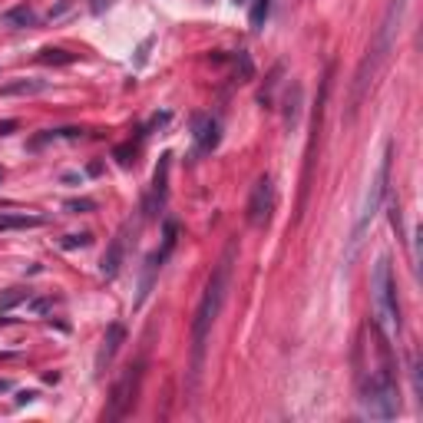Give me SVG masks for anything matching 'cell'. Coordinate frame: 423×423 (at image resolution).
<instances>
[{"mask_svg":"<svg viewBox=\"0 0 423 423\" xmlns=\"http://www.w3.org/2000/svg\"><path fill=\"white\" fill-rule=\"evenodd\" d=\"M235 255H238V242L232 238L225 245V252L218 258V265L212 268L209 281H205V291H202V301L196 308V317H192V364H189V387L196 391L198 380H202V370H205V350H209V334L212 324L225 304L228 285H232V268H235Z\"/></svg>","mask_w":423,"mask_h":423,"instance_id":"6da1fadb","label":"cell"},{"mask_svg":"<svg viewBox=\"0 0 423 423\" xmlns=\"http://www.w3.org/2000/svg\"><path fill=\"white\" fill-rule=\"evenodd\" d=\"M404 10H407V0H391L387 10H384V17H380L377 33H374V44L367 46L361 66H357V73H354V86H350V120L357 116L364 96L370 93L377 73L384 70V63H387V57H391L393 44H397V33H400V24H404Z\"/></svg>","mask_w":423,"mask_h":423,"instance_id":"7a4b0ae2","label":"cell"},{"mask_svg":"<svg viewBox=\"0 0 423 423\" xmlns=\"http://www.w3.org/2000/svg\"><path fill=\"white\" fill-rule=\"evenodd\" d=\"M370 301H374V324L384 337L400 331V304H397V285H393V265L387 255L377 258L370 274Z\"/></svg>","mask_w":423,"mask_h":423,"instance_id":"3957f363","label":"cell"},{"mask_svg":"<svg viewBox=\"0 0 423 423\" xmlns=\"http://www.w3.org/2000/svg\"><path fill=\"white\" fill-rule=\"evenodd\" d=\"M391 159H393V142H387V146H384V156H380L377 172H374V179H370L367 192H364V202H361V212H357V222H354V232H350L348 261H354L357 248L364 245L367 228H370V222L377 218L380 205H384V198H387V185H391Z\"/></svg>","mask_w":423,"mask_h":423,"instance_id":"277c9868","label":"cell"},{"mask_svg":"<svg viewBox=\"0 0 423 423\" xmlns=\"http://www.w3.org/2000/svg\"><path fill=\"white\" fill-rule=\"evenodd\" d=\"M361 410L364 417H370V420H393L400 413V391L393 384L391 361H384V367L370 370V377H364Z\"/></svg>","mask_w":423,"mask_h":423,"instance_id":"5b68a950","label":"cell"},{"mask_svg":"<svg viewBox=\"0 0 423 423\" xmlns=\"http://www.w3.org/2000/svg\"><path fill=\"white\" fill-rule=\"evenodd\" d=\"M139 384H142V361L139 364H129L122 370V377L116 380V387L109 393V407L103 410V420L113 423V420H122L129 407L136 404V393H139Z\"/></svg>","mask_w":423,"mask_h":423,"instance_id":"8992f818","label":"cell"},{"mask_svg":"<svg viewBox=\"0 0 423 423\" xmlns=\"http://www.w3.org/2000/svg\"><path fill=\"white\" fill-rule=\"evenodd\" d=\"M248 222L252 228H268L274 215V182L272 176H258L252 185V196H248Z\"/></svg>","mask_w":423,"mask_h":423,"instance_id":"52a82bcc","label":"cell"},{"mask_svg":"<svg viewBox=\"0 0 423 423\" xmlns=\"http://www.w3.org/2000/svg\"><path fill=\"white\" fill-rule=\"evenodd\" d=\"M122 341H126V328H122L120 321H113V324L106 328V337H103V344H100V354H96V370H100V374L113 364L116 350L122 348Z\"/></svg>","mask_w":423,"mask_h":423,"instance_id":"ba28073f","label":"cell"},{"mask_svg":"<svg viewBox=\"0 0 423 423\" xmlns=\"http://www.w3.org/2000/svg\"><path fill=\"white\" fill-rule=\"evenodd\" d=\"M122 258H126V228L116 232V238L109 242V248L103 252V261H100V272H103L106 281H113L122 268Z\"/></svg>","mask_w":423,"mask_h":423,"instance_id":"9c48e42d","label":"cell"},{"mask_svg":"<svg viewBox=\"0 0 423 423\" xmlns=\"http://www.w3.org/2000/svg\"><path fill=\"white\" fill-rule=\"evenodd\" d=\"M169 159L172 156H159V166H156V179H152V196L146 198V215H156L159 205L166 202V179H169Z\"/></svg>","mask_w":423,"mask_h":423,"instance_id":"30bf717a","label":"cell"},{"mask_svg":"<svg viewBox=\"0 0 423 423\" xmlns=\"http://www.w3.org/2000/svg\"><path fill=\"white\" fill-rule=\"evenodd\" d=\"M192 136H196L198 149L202 152H212L218 146V122L212 120V116H192Z\"/></svg>","mask_w":423,"mask_h":423,"instance_id":"8fae6325","label":"cell"},{"mask_svg":"<svg viewBox=\"0 0 423 423\" xmlns=\"http://www.w3.org/2000/svg\"><path fill=\"white\" fill-rule=\"evenodd\" d=\"M0 24L10 27V30H27V27L37 24V14H33L30 3H17V7H10V10L0 14Z\"/></svg>","mask_w":423,"mask_h":423,"instance_id":"7c38bea8","label":"cell"},{"mask_svg":"<svg viewBox=\"0 0 423 423\" xmlns=\"http://www.w3.org/2000/svg\"><path fill=\"white\" fill-rule=\"evenodd\" d=\"M301 100H304V90L301 83H291L285 93V129L291 133L298 126V116H301Z\"/></svg>","mask_w":423,"mask_h":423,"instance_id":"4fadbf2b","label":"cell"},{"mask_svg":"<svg viewBox=\"0 0 423 423\" xmlns=\"http://www.w3.org/2000/svg\"><path fill=\"white\" fill-rule=\"evenodd\" d=\"M46 86H50L46 79H14V83H3L0 86V96H37Z\"/></svg>","mask_w":423,"mask_h":423,"instance_id":"5bb4252c","label":"cell"},{"mask_svg":"<svg viewBox=\"0 0 423 423\" xmlns=\"http://www.w3.org/2000/svg\"><path fill=\"white\" fill-rule=\"evenodd\" d=\"M79 57L70 53V50H60V46H44L40 53H37V63H46V66H70L76 63Z\"/></svg>","mask_w":423,"mask_h":423,"instance_id":"9a60e30c","label":"cell"},{"mask_svg":"<svg viewBox=\"0 0 423 423\" xmlns=\"http://www.w3.org/2000/svg\"><path fill=\"white\" fill-rule=\"evenodd\" d=\"M44 215H0V232H14V228H40Z\"/></svg>","mask_w":423,"mask_h":423,"instance_id":"2e32d148","label":"cell"},{"mask_svg":"<svg viewBox=\"0 0 423 423\" xmlns=\"http://www.w3.org/2000/svg\"><path fill=\"white\" fill-rule=\"evenodd\" d=\"M272 14V0H252V10H248V24H252V30H261L265 27V20Z\"/></svg>","mask_w":423,"mask_h":423,"instance_id":"e0dca14e","label":"cell"},{"mask_svg":"<svg viewBox=\"0 0 423 423\" xmlns=\"http://www.w3.org/2000/svg\"><path fill=\"white\" fill-rule=\"evenodd\" d=\"M235 79H238V83H252V79H255V63H252V57H248L245 50L235 53Z\"/></svg>","mask_w":423,"mask_h":423,"instance_id":"ac0fdd59","label":"cell"},{"mask_svg":"<svg viewBox=\"0 0 423 423\" xmlns=\"http://www.w3.org/2000/svg\"><path fill=\"white\" fill-rule=\"evenodd\" d=\"M53 139H79V129H76V126H66V129H46V133H40V136L33 139L30 146L33 149H40L44 142H53Z\"/></svg>","mask_w":423,"mask_h":423,"instance_id":"d6986e66","label":"cell"},{"mask_svg":"<svg viewBox=\"0 0 423 423\" xmlns=\"http://www.w3.org/2000/svg\"><path fill=\"white\" fill-rule=\"evenodd\" d=\"M278 76H281V63L272 70V76H268V83H265V90L258 93V103L265 106V109H272L274 106V86H278Z\"/></svg>","mask_w":423,"mask_h":423,"instance_id":"ffe728a7","label":"cell"},{"mask_svg":"<svg viewBox=\"0 0 423 423\" xmlns=\"http://www.w3.org/2000/svg\"><path fill=\"white\" fill-rule=\"evenodd\" d=\"M20 301H30V291L27 288H10L7 294H0V311H10Z\"/></svg>","mask_w":423,"mask_h":423,"instance_id":"44dd1931","label":"cell"},{"mask_svg":"<svg viewBox=\"0 0 423 423\" xmlns=\"http://www.w3.org/2000/svg\"><path fill=\"white\" fill-rule=\"evenodd\" d=\"M90 242H93V235H90V232H83V235H66L60 245L66 248V252H73V248H86Z\"/></svg>","mask_w":423,"mask_h":423,"instance_id":"7402d4cb","label":"cell"},{"mask_svg":"<svg viewBox=\"0 0 423 423\" xmlns=\"http://www.w3.org/2000/svg\"><path fill=\"white\" fill-rule=\"evenodd\" d=\"M96 209V202L90 198H73V202H66V212H93Z\"/></svg>","mask_w":423,"mask_h":423,"instance_id":"603a6c76","label":"cell"},{"mask_svg":"<svg viewBox=\"0 0 423 423\" xmlns=\"http://www.w3.org/2000/svg\"><path fill=\"white\" fill-rule=\"evenodd\" d=\"M73 7H76V0H63L60 7H53V10H50V20H60V17H66Z\"/></svg>","mask_w":423,"mask_h":423,"instance_id":"cb8c5ba5","label":"cell"},{"mask_svg":"<svg viewBox=\"0 0 423 423\" xmlns=\"http://www.w3.org/2000/svg\"><path fill=\"white\" fill-rule=\"evenodd\" d=\"M129 156H133V146H120V149H116V159H120L122 166H129V162H133Z\"/></svg>","mask_w":423,"mask_h":423,"instance_id":"d4e9b609","label":"cell"},{"mask_svg":"<svg viewBox=\"0 0 423 423\" xmlns=\"http://www.w3.org/2000/svg\"><path fill=\"white\" fill-rule=\"evenodd\" d=\"M30 308L37 311V314H44L46 308H50V301H46V298H37V301H30Z\"/></svg>","mask_w":423,"mask_h":423,"instance_id":"484cf974","label":"cell"},{"mask_svg":"<svg viewBox=\"0 0 423 423\" xmlns=\"http://www.w3.org/2000/svg\"><path fill=\"white\" fill-rule=\"evenodd\" d=\"M14 129H17V122H14V120L0 122V136H10V133H14Z\"/></svg>","mask_w":423,"mask_h":423,"instance_id":"4316f807","label":"cell"},{"mask_svg":"<svg viewBox=\"0 0 423 423\" xmlns=\"http://www.w3.org/2000/svg\"><path fill=\"white\" fill-rule=\"evenodd\" d=\"M106 3H109V0H93V14H103Z\"/></svg>","mask_w":423,"mask_h":423,"instance_id":"83f0119b","label":"cell"},{"mask_svg":"<svg viewBox=\"0 0 423 423\" xmlns=\"http://www.w3.org/2000/svg\"><path fill=\"white\" fill-rule=\"evenodd\" d=\"M33 397H37V393H30V391H27V393H20V397H17V404H30Z\"/></svg>","mask_w":423,"mask_h":423,"instance_id":"f1b7e54d","label":"cell"},{"mask_svg":"<svg viewBox=\"0 0 423 423\" xmlns=\"http://www.w3.org/2000/svg\"><path fill=\"white\" fill-rule=\"evenodd\" d=\"M3 391H10V380H0V393Z\"/></svg>","mask_w":423,"mask_h":423,"instance_id":"f546056e","label":"cell"},{"mask_svg":"<svg viewBox=\"0 0 423 423\" xmlns=\"http://www.w3.org/2000/svg\"><path fill=\"white\" fill-rule=\"evenodd\" d=\"M235 3H245V0H235Z\"/></svg>","mask_w":423,"mask_h":423,"instance_id":"4dcf8cb0","label":"cell"},{"mask_svg":"<svg viewBox=\"0 0 423 423\" xmlns=\"http://www.w3.org/2000/svg\"><path fill=\"white\" fill-rule=\"evenodd\" d=\"M0 179H3V172H0Z\"/></svg>","mask_w":423,"mask_h":423,"instance_id":"1f68e13d","label":"cell"}]
</instances>
